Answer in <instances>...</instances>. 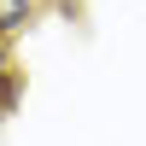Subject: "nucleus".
<instances>
[{"mask_svg":"<svg viewBox=\"0 0 146 146\" xmlns=\"http://www.w3.org/2000/svg\"><path fill=\"white\" fill-rule=\"evenodd\" d=\"M41 6L47 0H0V41L18 35V29H29V23L41 18Z\"/></svg>","mask_w":146,"mask_h":146,"instance_id":"1","label":"nucleus"},{"mask_svg":"<svg viewBox=\"0 0 146 146\" xmlns=\"http://www.w3.org/2000/svg\"><path fill=\"white\" fill-rule=\"evenodd\" d=\"M18 100V70H12V53H6V41H0V111Z\"/></svg>","mask_w":146,"mask_h":146,"instance_id":"2","label":"nucleus"}]
</instances>
